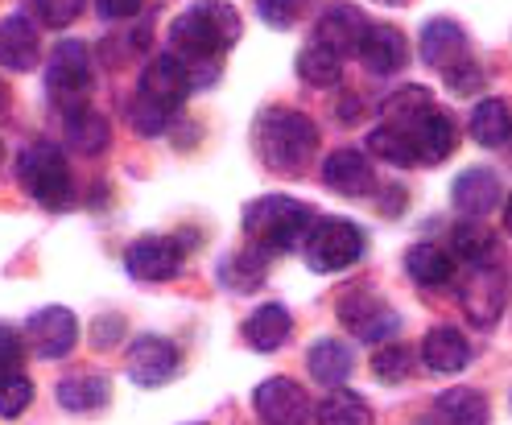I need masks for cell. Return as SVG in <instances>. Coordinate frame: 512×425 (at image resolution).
<instances>
[{
    "label": "cell",
    "mask_w": 512,
    "mask_h": 425,
    "mask_svg": "<svg viewBox=\"0 0 512 425\" xmlns=\"http://www.w3.org/2000/svg\"><path fill=\"white\" fill-rule=\"evenodd\" d=\"M339 75H343V58L331 54L327 46L310 42V46L298 54V79H302V83H310V87H331V83H339Z\"/></svg>",
    "instance_id": "obj_32"
},
{
    "label": "cell",
    "mask_w": 512,
    "mask_h": 425,
    "mask_svg": "<svg viewBox=\"0 0 512 425\" xmlns=\"http://www.w3.org/2000/svg\"><path fill=\"white\" fill-rule=\"evenodd\" d=\"M190 87H195V71H190V62L178 58V54H157L145 67V75H141V95L166 104L170 112L186 100Z\"/></svg>",
    "instance_id": "obj_13"
},
{
    "label": "cell",
    "mask_w": 512,
    "mask_h": 425,
    "mask_svg": "<svg viewBox=\"0 0 512 425\" xmlns=\"http://www.w3.org/2000/svg\"><path fill=\"white\" fill-rule=\"evenodd\" d=\"M451 199H455V207H459L463 215L479 219V215L496 211V203H500V178H496L488 166H471V170H463V174L455 178Z\"/></svg>",
    "instance_id": "obj_21"
},
{
    "label": "cell",
    "mask_w": 512,
    "mask_h": 425,
    "mask_svg": "<svg viewBox=\"0 0 512 425\" xmlns=\"http://www.w3.org/2000/svg\"><path fill=\"white\" fill-rule=\"evenodd\" d=\"M364 34H368V21H364V13L356 5H331L323 17H318V25H314V42L327 46L339 58L356 54Z\"/></svg>",
    "instance_id": "obj_16"
},
{
    "label": "cell",
    "mask_w": 512,
    "mask_h": 425,
    "mask_svg": "<svg viewBox=\"0 0 512 425\" xmlns=\"http://www.w3.org/2000/svg\"><path fill=\"white\" fill-rule=\"evenodd\" d=\"M120 331H124V322H120V318H104L100 326H95V343H108V339H120Z\"/></svg>",
    "instance_id": "obj_42"
},
{
    "label": "cell",
    "mask_w": 512,
    "mask_h": 425,
    "mask_svg": "<svg viewBox=\"0 0 512 425\" xmlns=\"http://www.w3.org/2000/svg\"><path fill=\"white\" fill-rule=\"evenodd\" d=\"M314 227V207L290 199V194H265L244 207V236L252 248L269 256H281L290 248H302L306 232Z\"/></svg>",
    "instance_id": "obj_3"
},
{
    "label": "cell",
    "mask_w": 512,
    "mask_h": 425,
    "mask_svg": "<svg viewBox=\"0 0 512 425\" xmlns=\"http://www.w3.org/2000/svg\"><path fill=\"white\" fill-rule=\"evenodd\" d=\"M380 124H384V120H380ZM393 128H401V133L413 141V149H418V161H422V166H438V161H446V157L455 153V145H459V128H455L451 112H442L438 104H434L430 112H422L418 120L393 124Z\"/></svg>",
    "instance_id": "obj_10"
},
{
    "label": "cell",
    "mask_w": 512,
    "mask_h": 425,
    "mask_svg": "<svg viewBox=\"0 0 512 425\" xmlns=\"http://www.w3.org/2000/svg\"><path fill=\"white\" fill-rule=\"evenodd\" d=\"M240 38V13L228 0H199L170 25V46L186 62H211Z\"/></svg>",
    "instance_id": "obj_2"
},
{
    "label": "cell",
    "mask_w": 512,
    "mask_h": 425,
    "mask_svg": "<svg viewBox=\"0 0 512 425\" xmlns=\"http://www.w3.org/2000/svg\"><path fill=\"white\" fill-rule=\"evenodd\" d=\"M108 401H112V384L95 372L58 380V405L67 413H100Z\"/></svg>",
    "instance_id": "obj_24"
},
{
    "label": "cell",
    "mask_w": 512,
    "mask_h": 425,
    "mask_svg": "<svg viewBox=\"0 0 512 425\" xmlns=\"http://www.w3.org/2000/svg\"><path fill=\"white\" fill-rule=\"evenodd\" d=\"M504 232L512 236V194H508V203H504Z\"/></svg>",
    "instance_id": "obj_43"
},
{
    "label": "cell",
    "mask_w": 512,
    "mask_h": 425,
    "mask_svg": "<svg viewBox=\"0 0 512 425\" xmlns=\"http://www.w3.org/2000/svg\"><path fill=\"white\" fill-rule=\"evenodd\" d=\"M451 248L463 256V260H471V265L479 269V265H492V252H496V236L488 232L479 219H471V223H459L455 227V236H451Z\"/></svg>",
    "instance_id": "obj_33"
},
{
    "label": "cell",
    "mask_w": 512,
    "mask_h": 425,
    "mask_svg": "<svg viewBox=\"0 0 512 425\" xmlns=\"http://www.w3.org/2000/svg\"><path fill=\"white\" fill-rule=\"evenodd\" d=\"M306 368L318 384L327 388H343V380L351 376V368H356V355H351L347 343L339 339H318L310 351H306Z\"/></svg>",
    "instance_id": "obj_23"
},
{
    "label": "cell",
    "mask_w": 512,
    "mask_h": 425,
    "mask_svg": "<svg viewBox=\"0 0 512 425\" xmlns=\"http://www.w3.org/2000/svg\"><path fill=\"white\" fill-rule=\"evenodd\" d=\"M335 310H339V322L347 326V331L356 335L360 343H372V347L389 343L397 335V326H401L397 310L384 298H376L372 289H347Z\"/></svg>",
    "instance_id": "obj_7"
},
{
    "label": "cell",
    "mask_w": 512,
    "mask_h": 425,
    "mask_svg": "<svg viewBox=\"0 0 512 425\" xmlns=\"http://www.w3.org/2000/svg\"><path fill=\"white\" fill-rule=\"evenodd\" d=\"M141 5L145 0H95V9H100L104 21H128L141 13Z\"/></svg>",
    "instance_id": "obj_41"
},
{
    "label": "cell",
    "mask_w": 512,
    "mask_h": 425,
    "mask_svg": "<svg viewBox=\"0 0 512 425\" xmlns=\"http://www.w3.org/2000/svg\"><path fill=\"white\" fill-rule=\"evenodd\" d=\"M422 62L430 71H438L446 83H451V91H459V95H471L479 87V79H484L463 25H455L451 17H434L422 29Z\"/></svg>",
    "instance_id": "obj_4"
},
{
    "label": "cell",
    "mask_w": 512,
    "mask_h": 425,
    "mask_svg": "<svg viewBox=\"0 0 512 425\" xmlns=\"http://www.w3.org/2000/svg\"><path fill=\"white\" fill-rule=\"evenodd\" d=\"M42 58V46H38V29L29 17L13 13L0 21V67L5 71H34Z\"/></svg>",
    "instance_id": "obj_18"
},
{
    "label": "cell",
    "mask_w": 512,
    "mask_h": 425,
    "mask_svg": "<svg viewBox=\"0 0 512 425\" xmlns=\"http://www.w3.org/2000/svg\"><path fill=\"white\" fill-rule=\"evenodd\" d=\"M422 364L438 376H455L471 364V343L455 331V326H434L422 339Z\"/></svg>",
    "instance_id": "obj_20"
},
{
    "label": "cell",
    "mask_w": 512,
    "mask_h": 425,
    "mask_svg": "<svg viewBox=\"0 0 512 425\" xmlns=\"http://www.w3.org/2000/svg\"><path fill=\"white\" fill-rule=\"evenodd\" d=\"M380 5H405V0H380Z\"/></svg>",
    "instance_id": "obj_45"
},
{
    "label": "cell",
    "mask_w": 512,
    "mask_h": 425,
    "mask_svg": "<svg viewBox=\"0 0 512 425\" xmlns=\"http://www.w3.org/2000/svg\"><path fill=\"white\" fill-rule=\"evenodd\" d=\"M5 108H9V87L0 83V112H5Z\"/></svg>",
    "instance_id": "obj_44"
},
{
    "label": "cell",
    "mask_w": 512,
    "mask_h": 425,
    "mask_svg": "<svg viewBox=\"0 0 512 425\" xmlns=\"http://www.w3.org/2000/svg\"><path fill=\"white\" fill-rule=\"evenodd\" d=\"M356 54L368 67V75L384 79V75H397L409 62V42H405L401 29H393V25H368V34H364Z\"/></svg>",
    "instance_id": "obj_17"
},
{
    "label": "cell",
    "mask_w": 512,
    "mask_h": 425,
    "mask_svg": "<svg viewBox=\"0 0 512 425\" xmlns=\"http://www.w3.org/2000/svg\"><path fill=\"white\" fill-rule=\"evenodd\" d=\"M434 409H438L442 425H488L492 421L488 397L475 388H446Z\"/></svg>",
    "instance_id": "obj_26"
},
{
    "label": "cell",
    "mask_w": 512,
    "mask_h": 425,
    "mask_svg": "<svg viewBox=\"0 0 512 425\" xmlns=\"http://www.w3.org/2000/svg\"><path fill=\"white\" fill-rule=\"evenodd\" d=\"M252 405L265 425H306L310 421V397L290 376H269L252 392Z\"/></svg>",
    "instance_id": "obj_11"
},
{
    "label": "cell",
    "mask_w": 512,
    "mask_h": 425,
    "mask_svg": "<svg viewBox=\"0 0 512 425\" xmlns=\"http://www.w3.org/2000/svg\"><path fill=\"white\" fill-rule=\"evenodd\" d=\"M323 182L339 194H347V199H360V194H368L376 186L372 178V166L368 157L360 149H335L327 161H323Z\"/></svg>",
    "instance_id": "obj_19"
},
{
    "label": "cell",
    "mask_w": 512,
    "mask_h": 425,
    "mask_svg": "<svg viewBox=\"0 0 512 425\" xmlns=\"http://www.w3.org/2000/svg\"><path fill=\"white\" fill-rule=\"evenodd\" d=\"M298 9H302V0H256V13H261V21L273 29H290Z\"/></svg>",
    "instance_id": "obj_39"
},
{
    "label": "cell",
    "mask_w": 512,
    "mask_h": 425,
    "mask_svg": "<svg viewBox=\"0 0 512 425\" xmlns=\"http://www.w3.org/2000/svg\"><path fill=\"white\" fill-rule=\"evenodd\" d=\"M34 405V384L25 372H0V417H21Z\"/></svg>",
    "instance_id": "obj_36"
},
{
    "label": "cell",
    "mask_w": 512,
    "mask_h": 425,
    "mask_svg": "<svg viewBox=\"0 0 512 425\" xmlns=\"http://www.w3.org/2000/svg\"><path fill=\"white\" fill-rule=\"evenodd\" d=\"M471 137L484 149H500L512 137V112L504 100H479L471 112Z\"/></svg>",
    "instance_id": "obj_28"
},
{
    "label": "cell",
    "mask_w": 512,
    "mask_h": 425,
    "mask_svg": "<svg viewBox=\"0 0 512 425\" xmlns=\"http://www.w3.org/2000/svg\"><path fill=\"white\" fill-rule=\"evenodd\" d=\"M182 244L170 240V236H145L137 240L133 248L124 252V269L133 281H145V285H162L170 277L182 273Z\"/></svg>",
    "instance_id": "obj_9"
},
{
    "label": "cell",
    "mask_w": 512,
    "mask_h": 425,
    "mask_svg": "<svg viewBox=\"0 0 512 425\" xmlns=\"http://www.w3.org/2000/svg\"><path fill=\"white\" fill-rule=\"evenodd\" d=\"M34 5H38V17H42L50 29H67L71 21L83 17L87 0H34Z\"/></svg>",
    "instance_id": "obj_38"
},
{
    "label": "cell",
    "mask_w": 512,
    "mask_h": 425,
    "mask_svg": "<svg viewBox=\"0 0 512 425\" xmlns=\"http://www.w3.org/2000/svg\"><path fill=\"white\" fill-rule=\"evenodd\" d=\"M128 116H133V128L141 137H157V133H166L170 128V108L149 100V95H137L133 108H128Z\"/></svg>",
    "instance_id": "obj_37"
},
{
    "label": "cell",
    "mask_w": 512,
    "mask_h": 425,
    "mask_svg": "<svg viewBox=\"0 0 512 425\" xmlns=\"http://www.w3.org/2000/svg\"><path fill=\"white\" fill-rule=\"evenodd\" d=\"M195 425H203V421H195Z\"/></svg>",
    "instance_id": "obj_47"
},
{
    "label": "cell",
    "mask_w": 512,
    "mask_h": 425,
    "mask_svg": "<svg viewBox=\"0 0 512 425\" xmlns=\"http://www.w3.org/2000/svg\"><path fill=\"white\" fill-rule=\"evenodd\" d=\"M252 145L261 153V161L277 174H302L310 166V157L318 149V128L310 116L294 108H265L256 116Z\"/></svg>",
    "instance_id": "obj_1"
},
{
    "label": "cell",
    "mask_w": 512,
    "mask_h": 425,
    "mask_svg": "<svg viewBox=\"0 0 512 425\" xmlns=\"http://www.w3.org/2000/svg\"><path fill=\"white\" fill-rule=\"evenodd\" d=\"M364 248H368L364 232L356 223H347V219H314V227L302 240L306 265L314 273H343L364 256Z\"/></svg>",
    "instance_id": "obj_6"
},
{
    "label": "cell",
    "mask_w": 512,
    "mask_h": 425,
    "mask_svg": "<svg viewBox=\"0 0 512 425\" xmlns=\"http://www.w3.org/2000/svg\"><path fill=\"white\" fill-rule=\"evenodd\" d=\"M430 108H434V100H430L426 87H401L380 104V116H384V124H409Z\"/></svg>",
    "instance_id": "obj_34"
},
{
    "label": "cell",
    "mask_w": 512,
    "mask_h": 425,
    "mask_svg": "<svg viewBox=\"0 0 512 425\" xmlns=\"http://www.w3.org/2000/svg\"><path fill=\"white\" fill-rule=\"evenodd\" d=\"M128 376H133L141 388H162L174 372H178V347L162 335H141L133 347H128Z\"/></svg>",
    "instance_id": "obj_14"
},
{
    "label": "cell",
    "mask_w": 512,
    "mask_h": 425,
    "mask_svg": "<svg viewBox=\"0 0 512 425\" xmlns=\"http://www.w3.org/2000/svg\"><path fill=\"white\" fill-rule=\"evenodd\" d=\"M459 302H463L467 318L479 326V331H492V326L500 322V314H504V302H508L500 273L488 269V265H479V269L471 273V281H463Z\"/></svg>",
    "instance_id": "obj_15"
},
{
    "label": "cell",
    "mask_w": 512,
    "mask_h": 425,
    "mask_svg": "<svg viewBox=\"0 0 512 425\" xmlns=\"http://www.w3.org/2000/svg\"><path fill=\"white\" fill-rule=\"evenodd\" d=\"M46 87H50L54 100L71 104V108L91 91V54H87L83 42H58V46L50 50Z\"/></svg>",
    "instance_id": "obj_8"
},
{
    "label": "cell",
    "mask_w": 512,
    "mask_h": 425,
    "mask_svg": "<svg viewBox=\"0 0 512 425\" xmlns=\"http://www.w3.org/2000/svg\"><path fill=\"white\" fill-rule=\"evenodd\" d=\"M0 161H5V145H0Z\"/></svg>",
    "instance_id": "obj_46"
},
{
    "label": "cell",
    "mask_w": 512,
    "mask_h": 425,
    "mask_svg": "<svg viewBox=\"0 0 512 425\" xmlns=\"http://www.w3.org/2000/svg\"><path fill=\"white\" fill-rule=\"evenodd\" d=\"M17 178H21L29 199L50 207V211H67L75 203V178H71V166H67V153H62L58 145L38 141V145L21 149Z\"/></svg>",
    "instance_id": "obj_5"
},
{
    "label": "cell",
    "mask_w": 512,
    "mask_h": 425,
    "mask_svg": "<svg viewBox=\"0 0 512 425\" xmlns=\"http://www.w3.org/2000/svg\"><path fill=\"white\" fill-rule=\"evenodd\" d=\"M405 269H409V277L418 285H451L455 260H451V252L438 248V244H413L405 252Z\"/></svg>",
    "instance_id": "obj_27"
},
{
    "label": "cell",
    "mask_w": 512,
    "mask_h": 425,
    "mask_svg": "<svg viewBox=\"0 0 512 425\" xmlns=\"http://www.w3.org/2000/svg\"><path fill=\"white\" fill-rule=\"evenodd\" d=\"M372 372H376V380H384V384H401V380H409V372H413V347H405V343H376V351H372Z\"/></svg>",
    "instance_id": "obj_35"
},
{
    "label": "cell",
    "mask_w": 512,
    "mask_h": 425,
    "mask_svg": "<svg viewBox=\"0 0 512 425\" xmlns=\"http://www.w3.org/2000/svg\"><path fill=\"white\" fill-rule=\"evenodd\" d=\"M290 335H294V318H290V310L277 306V302L252 310L248 322H244L248 347H252V351H265V355L277 351V347H285V339H290Z\"/></svg>",
    "instance_id": "obj_22"
},
{
    "label": "cell",
    "mask_w": 512,
    "mask_h": 425,
    "mask_svg": "<svg viewBox=\"0 0 512 425\" xmlns=\"http://www.w3.org/2000/svg\"><path fill=\"white\" fill-rule=\"evenodd\" d=\"M318 425H372V409L360 392L351 388H331V397L314 409Z\"/></svg>",
    "instance_id": "obj_30"
},
{
    "label": "cell",
    "mask_w": 512,
    "mask_h": 425,
    "mask_svg": "<svg viewBox=\"0 0 512 425\" xmlns=\"http://www.w3.org/2000/svg\"><path fill=\"white\" fill-rule=\"evenodd\" d=\"M368 149H372L380 161H389V166H397V170L422 166V161H418V149H413V141L401 133V128H393V124L372 128V133H368Z\"/></svg>",
    "instance_id": "obj_31"
},
{
    "label": "cell",
    "mask_w": 512,
    "mask_h": 425,
    "mask_svg": "<svg viewBox=\"0 0 512 425\" xmlns=\"http://www.w3.org/2000/svg\"><path fill=\"white\" fill-rule=\"evenodd\" d=\"M21 359H25L21 335L13 326H0V372H21Z\"/></svg>",
    "instance_id": "obj_40"
},
{
    "label": "cell",
    "mask_w": 512,
    "mask_h": 425,
    "mask_svg": "<svg viewBox=\"0 0 512 425\" xmlns=\"http://www.w3.org/2000/svg\"><path fill=\"white\" fill-rule=\"evenodd\" d=\"M108 141H112L108 116H100L95 108H83V104H75V108L67 112V145H71V149L95 157V153L108 149Z\"/></svg>",
    "instance_id": "obj_25"
},
{
    "label": "cell",
    "mask_w": 512,
    "mask_h": 425,
    "mask_svg": "<svg viewBox=\"0 0 512 425\" xmlns=\"http://www.w3.org/2000/svg\"><path fill=\"white\" fill-rule=\"evenodd\" d=\"M25 335H29V343H34V351L42 359H67L79 343V322L67 306H46L38 314H29Z\"/></svg>",
    "instance_id": "obj_12"
},
{
    "label": "cell",
    "mask_w": 512,
    "mask_h": 425,
    "mask_svg": "<svg viewBox=\"0 0 512 425\" xmlns=\"http://www.w3.org/2000/svg\"><path fill=\"white\" fill-rule=\"evenodd\" d=\"M265 269H269V252H261V248L248 244V248L236 252L232 260H223L219 277H223V285L236 289V293H252V289L265 285Z\"/></svg>",
    "instance_id": "obj_29"
}]
</instances>
